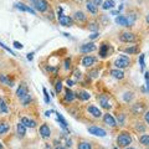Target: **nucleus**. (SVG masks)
<instances>
[{
    "mask_svg": "<svg viewBox=\"0 0 149 149\" xmlns=\"http://www.w3.org/2000/svg\"><path fill=\"white\" fill-rule=\"evenodd\" d=\"M124 52H126V53H129V55H133V53L138 52V47H137V46L127 47V49H124Z\"/></svg>",
    "mask_w": 149,
    "mask_h": 149,
    "instance_id": "31",
    "label": "nucleus"
},
{
    "mask_svg": "<svg viewBox=\"0 0 149 149\" xmlns=\"http://www.w3.org/2000/svg\"><path fill=\"white\" fill-rule=\"evenodd\" d=\"M8 131H9V124L5 123V122H1V123H0V135H1V134H5Z\"/></svg>",
    "mask_w": 149,
    "mask_h": 149,
    "instance_id": "28",
    "label": "nucleus"
},
{
    "mask_svg": "<svg viewBox=\"0 0 149 149\" xmlns=\"http://www.w3.org/2000/svg\"><path fill=\"white\" fill-rule=\"evenodd\" d=\"M92 1L96 4L97 6H99V5H102V0H92Z\"/></svg>",
    "mask_w": 149,
    "mask_h": 149,
    "instance_id": "45",
    "label": "nucleus"
},
{
    "mask_svg": "<svg viewBox=\"0 0 149 149\" xmlns=\"http://www.w3.org/2000/svg\"><path fill=\"white\" fill-rule=\"evenodd\" d=\"M70 66H71V60H70V59H66V60H65V68L68 70Z\"/></svg>",
    "mask_w": 149,
    "mask_h": 149,
    "instance_id": "39",
    "label": "nucleus"
},
{
    "mask_svg": "<svg viewBox=\"0 0 149 149\" xmlns=\"http://www.w3.org/2000/svg\"><path fill=\"white\" fill-rule=\"evenodd\" d=\"M119 40H121L122 42H133V41H135V36L133 32L124 31L119 35Z\"/></svg>",
    "mask_w": 149,
    "mask_h": 149,
    "instance_id": "5",
    "label": "nucleus"
},
{
    "mask_svg": "<svg viewBox=\"0 0 149 149\" xmlns=\"http://www.w3.org/2000/svg\"><path fill=\"white\" fill-rule=\"evenodd\" d=\"M21 123L26 128H35L36 127V122L32 121V119H30V118H27V117H23L21 118Z\"/></svg>",
    "mask_w": 149,
    "mask_h": 149,
    "instance_id": "15",
    "label": "nucleus"
},
{
    "mask_svg": "<svg viewBox=\"0 0 149 149\" xmlns=\"http://www.w3.org/2000/svg\"><path fill=\"white\" fill-rule=\"evenodd\" d=\"M3 148H4V147H3V144H1V143H0V149H3Z\"/></svg>",
    "mask_w": 149,
    "mask_h": 149,
    "instance_id": "55",
    "label": "nucleus"
},
{
    "mask_svg": "<svg viewBox=\"0 0 149 149\" xmlns=\"http://www.w3.org/2000/svg\"><path fill=\"white\" fill-rule=\"evenodd\" d=\"M108 55V45L107 44H102L101 49H99V56L102 57V59H105Z\"/></svg>",
    "mask_w": 149,
    "mask_h": 149,
    "instance_id": "20",
    "label": "nucleus"
},
{
    "mask_svg": "<svg viewBox=\"0 0 149 149\" xmlns=\"http://www.w3.org/2000/svg\"><path fill=\"white\" fill-rule=\"evenodd\" d=\"M114 149H118V148H114Z\"/></svg>",
    "mask_w": 149,
    "mask_h": 149,
    "instance_id": "56",
    "label": "nucleus"
},
{
    "mask_svg": "<svg viewBox=\"0 0 149 149\" xmlns=\"http://www.w3.org/2000/svg\"><path fill=\"white\" fill-rule=\"evenodd\" d=\"M146 82H147V91H149V72H146Z\"/></svg>",
    "mask_w": 149,
    "mask_h": 149,
    "instance_id": "41",
    "label": "nucleus"
},
{
    "mask_svg": "<svg viewBox=\"0 0 149 149\" xmlns=\"http://www.w3.org/2000/svg\"><path fill=\"white\" fill-rule=\"evenodd\" d=\"M91 30H97V26H96V24H92V26H90Z\"/></svg>",
    "mask_w": 149,
    "mask_h": 149,
    "instance_id": "48",
    "label": "nucleus"
},
{
    "mask_svg": "<svg viewBox=\"0 0 149 149\" xmlns=\"http://www.w3.org/2000/svg\"><path fill=\"white\" fill-rule=\"evenodd\" d=\"M111 74L114 78H117V80H123V78H124V72L122 71V70H119V68L111 70Z\"/></svg>",
    "mask_w": 149,
    "mask_h": 149,
    "instance_id": "17",
    "label": "nucleus"
},
{
    "mask_svg": "<svg viewBox=\"0 0 149 149\" xmlns=\"http://www.w3.org/2000/svg\"><path fill=\"white\" fill-rule=\"evenodd\" d=\"M87 111H88V113L90 114H92L94 118H99L102 116V112L99 108H97V107H94V106H90L88 108H87Z\"/></svg>",
    "mask_w": 149,
    "mask_h": 149,
    "instance_id": "12",
    "label": "nucleus"
},
{
    "mask_svg": "<svg viewBox=\"0 0 149 149\" xmlns=\"http://www.w3.org/2000/svg\"><path fill=\"white\" fill-rule=\"evenodd\" d=\"M117 143H118V146L124 147V148L129 147V144L132 143V137H131V134L127 133V132H122V133L118 135V138H117Z\"/></svg>",
    "mask_w": 149,
    "mask_h": 149,
    "instance_id": "1",
    "label": "nucleus"
},
{
    "mask_svg": "<svg viewBox=\"0 0 149 149\" xmlns=\"http://www.w3.org/2000/svg\"><path fill=\"white\" fill-rule=\"evenodd\" d=\"M0 46H1V47H3L4 50H6V51H9V52L11 53V55H14V56H15V53H14V51H12V50H11L10 47H8V46H6V45H4V44L1 42V41H0Z\"/></svg>",
    "mask_w": 149,
    "mask_h": 149,
    "instance_id": "34",
    "label": "nucleus"
},
{
    "mask_svg": "<svg viewBox=\"0 0 149 149\" xmlns=\"http://www.w3.org/2000/svg\"><path fill=\"white\" fill-rule=\"evenodd\" d=\"M90 74H91V77H92V78H94V77H97V71H92V72H91Z\"/></svg>",
    "mask_w": 149,
    "mask_h": 149,
    "instance_id": "46",
    "label": "nucleus"
},
{
    "mask_svg": "<svg viewBox=\"0 0 149 149\" xmlns=\"http://www.w3.org/2000/svg\"><path fill=\"white\" fill-rule=\"evenodd\" d=\"M59 21H60V25H62V26H72L73 24V20L70 18V16H66L62 14V8H59Z\"/></svg>",
    "mask_w": 149,
    "mask_h": 149,
    "instance_id": "3",
    "label": "nucleus"
},
{
    "mask_svg": "<svg viewBox=\"0 0 149 149\" xmlns=\"http://www.w3.org/2000/svg\"><path fill=\"white\" fill-rule=\"evenodd\" d=\"M77 149H92V146L88 142H81V143H78Z\"/></svg>",
    "mask_w": 149,
    "mask_h": 149,
    "instance_id": "29",
    "label": "nucleus"
},
{
    "mask_svg": "<svg viewBox=\"0 0 149 149\" xmlns=\"http://www.w3.org/2000/svg\"><path fill=\"white\" fill-rule=\"evenodd\" d=\"M74 77H76V78H81V71L76 70V71H74Z\"/></svg>",
    "mask_w": 149,
    "mask_h": 149,
    "instance_id": "43",
    "label": "nucleus"
},
{
    "mask_svg": "<svg viewBox=\"0 0 149 149\" xmlns=\"http://www.w3.org/2000/svg\"><path fill=\"white\" fill-rule=\"evenodd\" d=\"M129 65H131V60H129V57H127V56H119L118 59L114 61V66L119 70L126 68Z\"/></svg>",
    "mask_w": 149,
    "mask_h": 149,
    "instance_id": "2",
    "label": "nucleus"
},
{
    "mask_svg": "<svg viewBox=\"0 0 149 149\" xmlns=\"http://www.w3.org/2000/svg\"><path fill=\"white\" fill-rule=\"evenodd\" d=\"M144 121H146V122L149 124V112H147V113L144 114Z\"/></svg>",
    "mask_w": 149,
    "mask_h": 149,
    "instance_id": "44",
    "label": "nucleus"
},
{
    "mask_svg": "<svg viewBox=\"0 0 149 149\" xmlns=\"http://www.w3.org/2000/svg\"><path fill=\"white\" fill-rule=\"evenodd\" d=\"M74 97H76V93H73L70 88H66V91H65V99H66V101H67V102H72L74 99Z\"/></svg>",
    "mask_w": 149,
    "mask_h": 149,
    "instance_id": "19",
    "label": "nucleus"
},
{
    "mask_svg": "<svg viewBox=\"0 0 149 149\" xmlns=\"http://www.w3.org/2000/svg\"><path fill=\"white\" fill-rule=\"evenodd\" d=\"M88 132H90L91 134L97 135V137H106L107 135V132L105 129H102V128L97 127V126H91V127H88Z\"/></svg>",
    "mask_w": 149,
    "mask_h": 149,
    "instance_id": "6",
    "label": "nucleus"
},
{
    "mask_svg": "<svg viewBox=\"0 0 149 149\" xmlns=\"http://www.w3.org/2000/svg\"><path fill=\"white\" fill-rule=\"evenodd\" d=\"M0 82L4 83V85H6V86H10V87L14 86V82H12L11 80H9L5 74H0Z\"/></svg>",
    "mask_w": 149,
    "mask_h": 149,
    "instance_id": "22",
    "label": "nucleus"
},
{
    "mask_svg": "<svg viewBox=\"0 0 149 149\" xmlns=\"http://www.w3.org/2000/svg\"><path fill=\"white\" fill-rule=\"evenodd\" d=\"M76 94H77L78 98L82 99V101H87V99H90V97H91V94L88 92H86V91H80V92L76 93Z\"/></svg>",
    "mask_w": 149,
    "mask_h": 149,
    "instance_id": "25",
    "label": "nucleus"
},
{
    "mask_svg": "<svg viewBox=\"0 0 149 149\" xmlns=\"http://www.w3.org/2000/svg\"><path fill=\"white\" fill-rule=\"evenodd\" d=\"M127 19H128V23H129V26H132V25H133V23H134V20H135V15L132 14L129 18H127Z\"/></svg>",
    "mask_w": 149,
    "mask_h": 149,
    "instance_id": "37",
    "label": "nucleus"
},
{
    "mask_svg": "<svg viewBox=\"0 0 149 149\" xmlns=\"http://www.w3.org/2000/svg\"><path fill=\"white\" fill-rule=\"evenodd\" d=\"M66 83H67L68 87H71V86H73V81H72V80H67V82H66Z\"/></svg>",
    "mask_w": 149,
    "mask_h": 149,
    "instance_id": "47",
    "label": "nucleus"
},
{
    "mask_svg": "<svg viewBox=\"0 0 149 149\" xmlns=\"http://www.w3.org/2000/svg\"><path fill=\"white\" fill-rule=\"evenodd\" d=\"M14 47H15V49H20V50H21V49H23V44H20L19 41H14Z\"/></svg>",
    "mask_w": 149,
    "mask_h": 149,
    "instance_id": "40",
    "label": "nucleus"
},
{
    "mask_svg": "<svg viewBox=\"0 0 149 149\" xmlns=\"http://www.w3.org/2000/svg\"><path fill=\"white\" fill-rule=\"evenodd\" d=\"M147 23H148V24H149V14H148V15H147Z\"/></svg>",
    "mask_w": 149,
    "mask_h": 149,
    "instance_id": "53",
    "label": "nucleus"
},
{
    "mask_svg": "<svg viewBox=\"0 0 149 149\" xmlns=\"http://www.w3.org/2000/svg\"><path fill=\"white\" fill-rule=\"evenodd\" d=\"M55 149H65V148H64V147H61V146H59V147H56Z\"/></svg>",
    "mask_w": 149,
    "mask_h": 149,
    "instance_id": "52",
    "label": "nucleus"
},
{
    "mask_svg": "<svg viewBox=\"0 0 149 149\" xmlns=\"http://www.w3.org/2000/svg\"><path fill=\"white\" fill-rule=\"evenodd\" d=\"M139 124H142V123H138V126H137V129L140 131V132H144V131H146V127H144V126H139Z\"/></svg>",
    "mask_w": 149,
    "mask_h": 149,
    "instance_id": "42",
    "label": "nucleus"
},
{
    "mask_svg": "<svg viewBox=\"0 0 149 149\" xmlns=\"http://www.w3.org/2000/svg\"><path fill=\"white\" fill-rule=\"evenodd\" d=\"M94 61H96V59L92 56H85L83 59H82V66H85V67H90V66H92L94 64Z\"/></svg>",
    "mask_w": 149,
    "mask_h": 149,
    "instance_id": "13",
    "label": "nucleus"
},
{
    "mask_svg": "<svg viewBox=\"0 0 149 149\" xmlns=\"http://www.w3.org/2000/svg\"><path fill=\"white\" fill-rule=\"evenodd\" d=\"M103 121H105V123L107 124V126H109V127H116L117 126L116 119L113 118V116L109 114V113H106L105 116H103Z\"/></svg>",
    "mask_w": 149,
    "mask_h": 149,
    "instance_id": "10",
    "label": "nucleus"
},
{
    "mask_svg": "<svg viewBox=\"0 0 149 149\" xmlns=\"http://www.w3.org/2000/svg\"><path fill=\"white\" fill-rule=\"evenodd\" d=\"M8 107H6V103H5V101H4L3 98H0V112L1 113H8Z\"/></svg>",
    "mask_w": 149,
    "mask_h": 149,
    "instance_id": "30",
    "label": "nucleus"
},
{
    "mask_svg": "<svg viewBox=\"0 0 149 149\" xmlns=\"http://www.w3.org/2000/svg\"><path fill=\"white\" fill-rule=\"evenodd\" d=\"M96 50V45H94L93 42H90V44H83L82 46L80 47V51L83 52V53H90Z\"/></svg>",
    "mask_w": 149,
    "mask_h": 149,
    "instance_id": "9",
    "label": "nucleus"
},
{
    "mask_svg": "<svg viewBox=\"0 0 149 149\" xmlns=\"http://www.w3.org/2000/svg\"><path fill=\"white\" fill-rule=\"evenodd\" d=\"M123 99L126 102L132 101V99H133V93H132V92H126V93H124V96H123Z\"/></svg>",
    "mask_w": 149,
    "mask_h": 149,
    "instance_id": "33",
    "label": "nucleus"
},
{
    "mask_svg": "<svg viewBox=\"0 0 149 149\" xmlns=\"http://www.w3.org/2000/svg\"><path fill=\"white\" fill-rule=\"evenodd\" d=\"M31 99H32V97L30 96V93H29V94H27V96H26V97H24V98L21 99V102H23V106H27V105H29V103H30V102H31Z\"/></svg>",
    "mask_w": 149,
    "mask_h": 149,
    "instance_id": "32",
    "label": "nucleus"
},
{
    "mask_svg": "<svg viewBox=\"0 0 149 149\" xmlns=\"http://www.w3.org/2000/svg\"><path fill=\"white\" fill-rule=\"evenodd\" d=\"M15 8H16V9H19L20 11H26V12H30L31 15H35V14H36L35 10L32 9L31 6L25 5L24 3H16V4H15Z\"/></svg>",
    "mask_w": 149,
    "mask_h": 149,
    "instance_id": "8",
    "label": "nucleus"
},
{
    "mask_svg": "<svg viewBox=\"0 0 149 149\" xmlns=\"http://www.w3.org/2000/svg\"><path fill=\"white\" fill-rule=\"evenodd\" d=\"M139 142L140 144H143V146L146 147H149V134H143L139 137Z\"/></svg>",
    "mask_w": 149,
    "mask_h": 149,
    "instance_id": "26",
    "label": "nucleus"
},
{
    "mask_svg": "<svg viewBox=\"0 0 149 149\" xmlns=\"http://www.w3.org/2000/svg\"><path fill=\"white\" fill-rule=\"evenodd\" d=\"M56 117H57V121L60 122L61 127L64 128V129H67V122H66L65 119H64V117H62V116H61L60 113H57V112H56Z\"/></svg>",
    "mask_w": 149,
    "mask_h": 149,
    "instance_id": "27",
    "label": "nucleus"
},
{
    "mask_svg": "<svg viewBox=\"0 0 149 149\" xmlns=\"http://www.w3.org/2000/svg\"><path fill=\"white\" fill-rule=\"evenodd\" d=\"M97 36H98V34H97V32H94V34H92V35H91L90 37H91V39H96Z\"/></svg>",
    "mask_w": 149,
    "mask_h": 149,
    "instance_id": "49",
    "label": "nucleus"
},
{
    "mask_svg": "<svg viewBox=\"0 0 149 149\" xmlns=\"http://www.w3.org/2000/svg\"><path fill=\"white\" fill-rule=\"evenodd\" d=\"M32 55H34V53H27V60H32Z\"/></svg>",
    "mask_w": 149,
    "mask_h": 149,
    "instance_id": "50",
    "label": "nucleus"
},
{
    "mask_svg": "<svg viewBox=\"0 0 149 149\" xmlns=\"http://www.w3.org/2000/svg\"><path fill=\"white\" fill-rule=\"evenodd\" d=\"M61 91H62V82L61 81H57L56 82V92L60 93Z\"/></svg>",
    "mask_w": 149,
    "mask_h": 149,
    "instance_id": "36",
    "label": "nucleus"
},
{
    "mask_svg": "<svg viewBox=\"0 0 149 149\" xmlns=\"http://www.w3.org/2000/svg\"><path fill=\"white\" fill-rule=\"evenodd\" d=\"M30 3L34 5V8L36 10H39L40 12H44L47 10L49 8V4L46 0H30Z\"/></svg>",
    "mask_w": 149,
    "mask_h": 149,
    "instance_id": "4",
    "label": "nucleus"
},
{
    "mask_svg": "<svg viewBox=\"0 0 149 149\" xmlns=\"http://www.w3.org/2000/svg\"><path fill=\"white\" fill-rule=\"evenodd\" d=\"M114 5H116V3L113 1V0H107V1L102 3V8H103V9H105V10L113 9V8H114Z\"/></svg>",
    "mask_w": 149,
    "mask_h": 149,
    "instance_id": "24",
    "label": "nucleus"
},
{
    "mask_svg": "<svg viewBox=\"0 0 149 149\" xmlns=\"http://www.w3.org/2000/svg\"><path fill=\"white\" fill-rule=\"evenodd\" d=\"M42 91H44V97H45V102H46V103H49V102H50V97H49V93H47V91H46V88H44Z\"/></svg>",
    "mask_w": 149,
    "mask_h": 149,
    "instance_id": "38",
    "label": "nucleus"
},
{
    "mask_svg": "<svg viewBox=\"0 0 149 149\" xmlns=\"http://www.w3.org/2000/svg\"><path fill=\"white\" fill-rule=\"evenodd\" d=\"M116 23H117L118 25H121V26H124V27H128L129 26V23H128V19L126 18V16H122L119 15L116 18Z\"/></svg>",
    "mask_w": 149,
    "mask_h": 149,
    "instance_id": "18",
    "label": "nucleus"
},
{
    "mask_svg": "<svg viewBox=\"0 0 149 149\" xmlns=\"http://www.w3.org/2000/svg\"><path fill=\"white\" fill-rule=\"evenodd\" d=\"M16 129H18V134H19L20 138H23V137L25 135V133H26V127H25L21 122L16 126Z\"/></svg>",
    "mask_w": 149,
    "mask_h": 149,
    "instance_id": "21",
    "label": "nucleus"
},
{
    "mask_svg": "<svg viewBox=\"0 0 149 149\" xmlns=\"http://www.w3.org/2000/svg\"><path fill=\"white\" fill-rule=\"evenodd\" d=\"M86 8H87V10H88L91 14H93V15L97 14V10H98V9H97V5L92 1V0H90V1L86 3Z\"/></svg>",
    "mask_w": 149,
    "mask_h": 149,
    "instance_id": "16",
    "label": "nucleus"
},
{
    "mask_svg": "<svg viewBox=\"0 0 149 149\" xmlns=\"http://www.w3.org/2000/svg\"><path fill=\"white\" fill-rule=\"evenodd\" d=\"M98 101H99V105L102 106V108H105V109H109L111 108L109 101H108V98H107L106 96H99Z\"/></svg>",
    "mask_w": 149,
    "mask_h": 149,
    "instance_id": "14",
    "label": "nucleus"
},
{
    "mask_svg": "<svg viewBox=\"0 0 149 149\" xmlns=\"http://www.w3.org/2000/svg\"><path fill=\"white\" fill-rule=\"evenodd\" d=\"M139 64H140V68H142V71L146 67V64H144V55H140L139 57Z\"/></svg>",
    "mask_w": 149,
    "mask_h": 149,
    "instance_id": "35",
    "label": "nucleus"
},
{
    "mask_svg": "<svg viewBox=\"0 0 149 149\" xmlns=\"http://www.w3.org/2000/svg\"><path fill=\"white\" fill-rule=\"evenodd\" d=\"M52 112H53V111H47V112H46V116H50V114L52 113Z\"/></svg>",
    "mask_w": 149,
    "mask_h": 149,
    "instance_id": "51",
    "label": "nucleus"
},
{
    "mask_svg": "<svg viewBox=\"0 0 149 149\" xmlns=\"http://www.w3.org/2000/svg\"><path fill=\"white\" fill-rule=\"evenodd\" d=\"M74 20H77V21H81V23H83V21H86V15L83 14L82 11H76L74 12Z\"/></svg>",
    "mask_w": 149,
    "mask_h": 149,
    "instance_id": "23",
    "label": "nucleus"
},
{
    "mask_svg": "<svg viewBox=\"0 0 149 149\" xmlns=\"http://www.w3.org/2000/svg\"><path fill=\"white\" fill-rule=\"evenodd\" d=\"M80 1H81V0H80Z\"/></svg>",
    "mask_w": 149,
    "mask_h": 149,
    "instance_id": "57",
    "label": "nucleus"
},
{
    "mask_svg": "<svg viewBox=\"0 0 149 149\" xmlns=\"http://www.w3.org/2000/svg\"><path fill=\"white\" fill-rule=\"evenodd\" d=\"M29 94V88H27V85L26 83H21L19 86L18 91H16V96H18L20 99H23L24 97H26Z\"/></svg>",
    "mask_w": 149,
    "mask_h": 149,
    "instance_id": "7",
    "label": "nucleus"
},
{
    "mask_svg": "<svg viewBox=\"0 0 149 149\" xmlns=\"http://www.w3.org/2000/svg\"><path fill=\"white\" fill-rule=\"evenodd\" d=\"M126 149H135V148H133V147H127Z\"/></svg>",
    "mask_w": 149,
    "mask_h": 149,
    "instance_id": "54",
    "label": "nucleus"
},
{
    "mask_svg": "<svg viewBox=\"0 0 149 149\" xmlns=\"http://www.w3.org/2000/svg\"><path fill=\"white\" fill-rule=\"evenodd\" d=\"M39 132H40L41 137L45 138V139L50 138V135H51V131H50V127L47 126V124H42V126L40 127V131Z\"/></svg>",
    "mask_w": 149,
    "mask_h": 149,
    "instance_id": "11",
    "label": "nucleus"
}]
</instances>
